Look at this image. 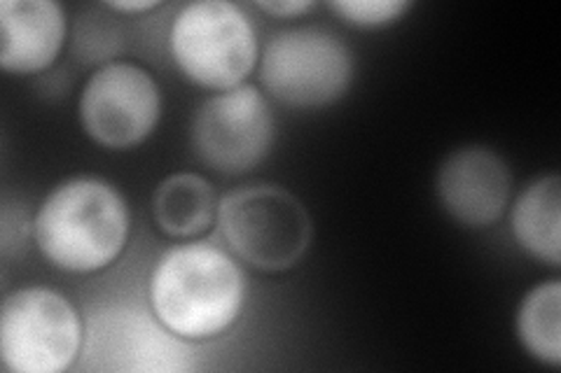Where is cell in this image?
<instances>
[{
    "instance_id": "cell-1",
    "label": "cell",
    "mask_w": 561,
    "mask_h": 373,
    "mask_svg": "<svg viewBox=\"0 0 561 373\" xmlns=\"http://www.w3.org/2000/svg\"><path fill=\"white\" fill-rule=\"evenodd\" d=\"M150 306L173 336L204 341L230 329L245 301V276L225 250L208 243L173 245L157 259Z\"/></svg>"
},
{
    "instance_id": "cell-2",
    "label": "cell",
    "mask_w": 561,
    "mask_h": 373,
    "mask_svg": "<svg viewBox=\"0 0 561 373\" xmlns=\"http://www.w3.org/2000/svg\"><path fill=\"white\" fill-rule=\"evenodd\" d=\"M129 208L119 189L101 177H68L51 189L33 220L43 257L68 273H96L129 241Z\"/></svg>"
},
{
    "instance_id": "cell-3",
    "label": "cell",
    "mask_w": 561,
    "mask_h": 373,
    "mask_svg": "<svg viewBox=\"0 0 561 373\" xmlns=\"http://www.w3.org/2000/svg\"><path fill=\"white\" fill-rule=\"evenodd\" d=\"M175 68L210 92L245 84L260 59L257 33L230 0H195L175 12L169 28Z\"/></svg>"
},
{
    "instance_id": "cell-4",
    "label": "cell",
    "mask_w": 561,
    "mask_h": 373,
    "mask_svg": "<svg viewBox=\"0 0 561 373\" xmlns=\"http://www.w3.org/2000/svg\"><path fill=\"white\" fill-rule=\"evenodd\" d=\"M220 234L230 250L265 273L288 271L307 255L313 226L305 203L280 185H245L218 201Z\"/></svg>"
},
{
    "instance_id": "cell-5",
    "label": "cell",
    "mask_w": 561,
    "mask_h": 373,
    "mask_svg": "<svg viewBox=\"0 0 561 373\" xmlns=\"http://www.w3.org/2000/svg\"><path fill=\"white\" fill-rule=\"evenodd\" d=\"M354 55L335 33L290 28L272 35L262 51L260 80L265 92L288 108H328L354 84Z\"/></svg>"
},
{
    "instance_id": "cell-6",
    "label": "cell",
    "mask_w": 561,
    "mask_h": 373,
    "mask_svg": "<svg viewBox=\"0 0 561 373\" xmlns=\"http://www.w3.org/2000/svg\"><path fill=\"white\" fill-rule=\"evenodd\" d=\"M78 308L49 288H22L0 308V358L14 373H64L82 350Z\"/></svg>"
},
{
    "instance_id": "cell-7",
    "label": "cell",
    "mask_w": 561,
    "mask_h": 373,
    "mask_svg": "<svg viewBox=\"0 0 561 373\" xmlns=\"http://www.w3.org/2000/svg\"><path fill=\"white\" fill-rule=\"evenodd\" d=\"M190 136L202 164L225 175H241L270 156L276 119L260 89L241 84L206 98L192 117Z\"/></svg>"
},
{
    "instance_id": "cell-8",
    "label": "cell",
    "mask_w": 561,
    "mask_h": 373,
    "mask_svg": "<svg viewBox=\"0 0 561 373\" xmlns=\"http://www.w3.org/2000/svg\"><path fill=\"white\" fill-rule=\"evenodd\" d=\"M78 113L96 145L131 150L146 143L160 124L162 89L144 66L108 61L84 82Z\"/></svg>"
},
{
    "instance_id": "cell-9",
    "label": "cell",
    "mask_w": 561,
    "mask_h": 373,
    "mask_svg": "<svg viewBox=\"0 0 561 373\" xmlns=\"http://www.w3.org/2000/svg\"><path fill=\"white\" fill-rule=\"evenodd\" d=\"M513 173L491 148L466 145L437 166L435 194L447 215L468 229L494 226L507 210Z\"/></svg>"
},
{
    "instance_id": "cell-10",
    "label": "cell",
    "mask_w": 561,
    "mask_h": 373,
    "mask_svg": "<svg viewBox=\"0 0 561 373\" xmlns=\"http://www.w3.org/2000/svg\"><path fill=\"white\" fill-rule=\"evenodd\" d=\"M179 339V336H175ZM160 323L136 311H111L92 317L87 354L101 360L96 369L167 371L181 369L185 348Z\"/></svg>"
},
{
    "instance_id": "cell-11",
    "label": "cell",
    "mask_w": 561,
    "mask_h": 373,
    "mask_svg": "<svg viewBox=\"0 0 561 373\" xmlns=\"http://www.w3.org/2000/svg\"><path fill=\"white\" fill-rule=\"evenodd\" d=\"M66 12L55 0H3L0 3V66L8 73H43L61 55Z\"/></svg>"
},
{
    "instance_id": "cell-12",
    "label": "cell",
    "mask_w": 561,
    "mask_h": 373,
    "mask_svg": "<svg viewBox=\"0 0 561 373\" xmlns=\"http://www.w3.org/2000/svg\"><path fill=\"white\" fill-rule=\"evenodd\" d=\"M511 229L526 255L559 269L561 266V180L540 175L524 187L511 212Z\"/></svg>"
},
{
    "instance_id": "cell-13",
    "label": "cell",
    "mask_w": 561,
    "mask_h": 373,
    "mask_svg": "<svg viewBox=\"0 0 561 373\" xmlns=\"http://www.w3.org/2000/svg\"><path fill=\"white\" fill-rule=\"evenodd\" d=\"M152 218L171 238H195L218 222L214 185L197 173H173L154 187Z\"/></svg>"
},
{
    "instance_id": "cell-14",
    "label": "cell",
    "mask_w": 561,
    "mask_h": 373,
    "mask_svg": "<svg viewBox=\"0 0 561 373\" xmlns=\"http://www.w3.org/2000/svg\"><path fill=\"white\" fill-rule=\"evenodd\" d=\"M515 331L519 346L534 360L561 364V282L548 280L526 292L517 306Z\"/></svg>"
},
{
    "instance_id": "cell-15",
    "label": "cell",
    "mask_w": 561,
    "mask_h": 373,
    "mask_svg": "<svg viewBox=\"0 0 561 373\" xmlns=\"http://www.w3.org/2000/svg\"><path fill=\"white\" fill-rule=\"evenodd\" d=\"M412 8L408 0H335L330 10L342 20L358 28H383L402 20V14Z\"/></svg>"
},
{
    "instance_id": "cell-16",
    "label": "cell",
    "mask_w": 561,
    "mask_h": 373,
    "mask_svg": "<svg viewBox=\"0 0 561 373\" xmlns=\"http://www.w3.org/2000/svg\"><path fill=\"white\" fill-rule=\"evenodd\" d=\"M257 8L267 12L276 20H293V16H302L316 8L311 0H260Z\"/></svg>"
},
{
    "instance_id": "cell-17",
    "label": "cell",
    "mask_w": 561,
    "mask_h": 373,
    "mask_svg": "<svg viewBox=\"0 0 561 373\" xmlns=\"http://www.w3.org/2000/svg\"><path fill=\"white\" fill-rule=\"evenodd\" d=\"M162 3H157V0H131V3H127V0H122V3H105L103 8H108L113 12H125V14H138V12H152L160 8Z\"/></svg>"
}]
</instances>
